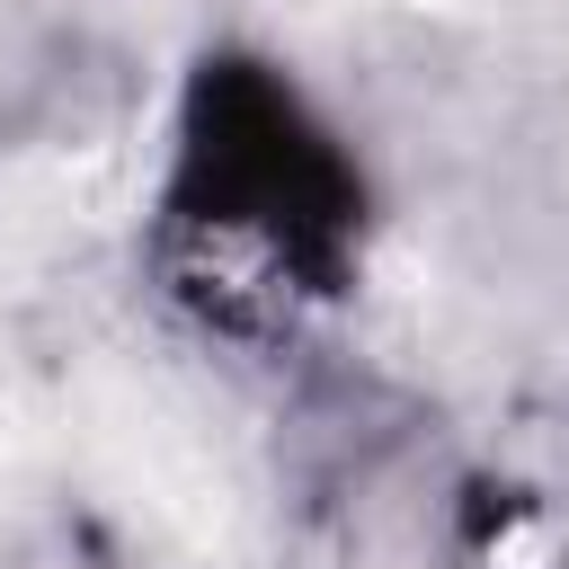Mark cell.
<instances>
[{"label":"cell","instance_id":"3","mask_svg":"<svg viewBox=\"0 0 569 569\" xmlns=\"http://www.w3.org/2000/svg\"><path fill=\"white\" fill-rule=\"evenodd\" d=\"M44 453H53V409H44V391L27 382V365L0 347V507L36 489Z\"/></svg>","mask_w":569,"mask_h":569},{"label":"cell","instance_id":"2","mask_svg":"<svg viewBox=\"0 0 569 569\" xmlns=\"http://www.w3.org/2000/svg\"><path fill=\"white\" fill-rule=\"evenodd\" d=\"M116 204H124V160L116 151H27V160H0V276L80 258L116 222Z\"/></svg>","mask_w":569,"mask_h":569},{"label":"cell","instance_id":"4","mask_svg":"<svg viewBox=\"0 0 569 569\" xmlns=\"http://www.w3.org/2000/svg\"><path fill=\"white\" fill-rule=\"evenodd\" d=\"M418 9H436V0H418Z\"/></svg>","mask_w":569,"mask_h":569},{"label":"cell","instance_id":"1","mask_svg":"<svg viewBox=\"0 0 569 569\" xmlns=\"http://www.w3.org/2000/svg\"><path fill=\"white\" fill-rule=\"evenodd\" d=\"M53 445L89 498L178 569H231L258 533L240 436L142 356H80L53 400Z\"/></svg>","mask_w":569,"mask_h":569}]
</instances>
